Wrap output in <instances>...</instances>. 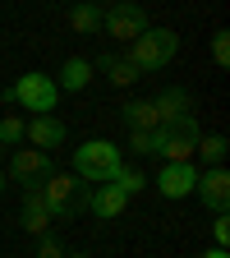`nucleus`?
Returning a JSON list of instances; mask_svg holds the SVG:
<instances>
[{
	"mask_svg": "<svg viewBox=\"0 0 230 258\" xmlns=\"http://www.w3.org/2000/svg\"><path fill=\"white\" fill-rule=\"evenodd\" d=\"M175 51H180V37H175L171 28H147L143 37H134V42L124 46V60L134 64V70H138V79H143V74L166 70V60H171Z\"/></svg>",
	"mask_w": 230,
	"mask_h": 258,
	"instance_id": "nucleus-1",
	"label": "nucleus"
},
{
	"mask_svg": "<svg viewBox=\"0 0 230 258\" xmlns=\"http://www.w3.org/2000/svg\"><path fill=\"white\" fill-rule=\"evenodd\" d=\"M198 139H203V129H198V120H193V111H189V115H180L171 124L152 129V157H161V161H193Z\"/></svg>",
	"mask_w": 230,
	"mask_h": 258,
	"instance_id": "nucleus-2",
	"label": "nucleus"
},
{
	"mask_svg": "<svg viewBox=\"0 0 230 258\" xmlns=\"http://www.w3.org/2000/svg\"><path fill=\"white\" fill-rule=\"evenodd\" d=\"M120 166H124L120 148L106 143V139H88L83 148H74V180L79 184H106Z\"/></svg>",
	"mask_w": 230,
	"mask_h": 258,
	"instance_id": "nucleus-3",
	"label": "nucleus"
},
{
	"mask_svg": "<svg viewBox=\"0 0 230 258\" xmlns=\"http://www.w3.org/2000/svg\"><path fill=\"white\" fill-rule=\"evenodd\" d=\"M37 194H42V203L51 208V217H55V221L83 212V184L74 180V171H51V175L37 184Z\"/></svg>",
	"mask_w": 230,
	"mask_h": 258,
	"instance_id": "nucleus-4",
	"label": "nucleus"
},
{
	"mask_svg": "<svg viewBox=\"0 0 230 258\" xmlns=\"http://www.w3.org/2000/svg\"><path fill=\"white\" fill-rule=\"evenodd\" d=\"M55 97H60V88H55L51 74H23L19 83L5 88V102H19L32 115H51L55 111Z\"/></svg>",
	"mask_w": 230,
	"mask_h": 258,
	"instance_id": "nucleus-5",
	"label": "nucleus"
},
{
	"mask_svg": "<svg viewBox=\"0 0 230 258\" xmlns=\"http://www.w3.org/2000/svg\"><path fill=\"white\" fill-rule=\"evenodd\" d=\"M102 28L111 32L120 46H129L134 37H143V32H147V14H143V5L115 0V5H106V14H102Z\"/></svg>",
	"mask_w": 230,
	"mask_h": 258,
	"instance_id": "nucleus-6",
	"label": "nucleus"
},
{
	"mask_svg": "<svg viewBox=\"0 0 230 258\" xmlns=\"http://www.w3.org/2000/svg\"><path fill=\"white\" fill-rule=\"evenodd\" d=\"M51 171H55V166H51V152H42V148H14L5 180L19 184V189H32V184H42Z\"/></svg>",
	"mask_w": 230,
	"mask_h": 258,
	"instance_id": "nucleus-7",
	"label": "nucleus"
},
{
	"mask_svg": "<svg viewBox=\"0 0 230 258\" xmlns=\"http://www.w3.org/2000/svg\"><path fill=\"white\" fill-rule=\"evenodd\" d=\"M193 184H198V166L193 161H161V175H157V194L161 199H189Z\"/></svg>",
	"mask_w": 230,
	"mask_h": 258,
	"instance_id": "nucleus-8",
	"label": "nucleus"
},
{
	"mask_svg": "<svg viewBox=\"0 0 230 258\" xmlns=\"http://www.w3.org/2000/svg\"><path fill=\"white\" fill-rule=\"evenodd\" d=\"M83 208H88L92 217H102V221H115V217L129 208V199H124L115 184H88V189H83Z\"/></svg>",
	"mask_w": 230,
	"mask_h": 258,
	"instance_id": "nucleus-9",
	"label": "nucleus"
},
{
	"mask_svg": "<svg viewBox=\"0 0 230 258\" xmlns=\"http://www.w3.org/2000/svg\"><path fill=\"white\" fill-rule=\"evenodd\" d=\"M193 194L212 208V212H225V203H230V175H225V166H212V171H198V184H193Z\"/></svg>",
	"mask_w": 230,
	"mask_h": 258,
	"instance_id": "nucleus-10",
	"label": "nucleus"
},
{
	"mask_svg": "<svg viewBox=\"0 0 230 258\" xmlns=\"http://www.w3.org/2000/svg\"><path fill=\"white\" fill-rule=\"evenodd\" d=\"M23 194V217H19V226L28 235H51V226H55V217H51V208L42 203V194H37V184L32 189H19Z\"/></svg>",
	"mask_w": 230,
	"mask_h": 258,
	"instance_id": "nucleus-11",
	"label": "nucleus"
},
{
	"mask_svg": "<svg viewBox=\"0 0 230 258\" xmlns=\"http://www.w3.org/2000/svg\"><path fill=\"white\" fill-rule=\"evenodd\" d=\"M23 139L32 143V148H60L64 143V124L55 120V115H32V120H23Z\"/></svg>",
	"mask_w": 230,
	"mask_h": 258,
	"instance_id": "nucleus-12",
	"label": "nucleus"
},
{
	"mask_svg": "<svg viewBox=\"0 0 230 258\" xmlns=\"http://www.w3.org/2000/svg\"><path fill=\"white\" fill-rule=\"evenodd\" d=\"M88 83H92V60L88 55H69V60L60 64V79H55L60 92H83Z\"/></svg>",
	"mask_w": 230,
	"mask_h": 258,
	"instance_id": "nucleus-13",
	"label": "nucleus"
},
{
	"mask_svg": "<svg viewBox=\"0 0 230 258\" xmlns=\"http://www.w3.org/2000/svg\"><path fill=\"white\" fill-rule=\"evenodd\" d=\"M152 106H157V120H161V124H171V120H180V115L193 111V102H189V92H184V88H166V92H157V97H152Z\"/></svg>",
	"mask_w": 230,
	"mask_h": 258,
	"instance_id": "nucleus-14",
	"label": "nucleus"
},
{
	"mask_svg": "<svg viewBox=\"0 0 230 258\" xmlns=\"http://www.w3.org/2000/svg\"><path fill=\"white\" fill-rule=\"evenodd\" d=\"M92 70H102V74H106V79H111L115 88H129V83L138 79V70H134L129 60H124V51H111V55H102V60L92 64Z\"/></svg>",
	"mask_w": 230,
	"mask_h": 258,
	"instance_id": "nucleus-15",
	"label": "nucleus"
},
{
	"mask_svg": "<svg viewBox=\"0 0 230 258\" xmlns=\"http://www.w3.org/2000/svg\"><path fill=\"white\" fill-rule=\"evenodd\" d=\"M124 129H157L161 120H157V106H152V97H134V102L124 106Z\"/></svg>",
	"mask_w": 230,
	"mask_h": 258,
	"instance_id": "nucleus-16",
	"label": "nucleus"
},
{
	"mask_svg": "<svg viewBox=\"0 0 230 258\" xmlns=\"http://www.w3.org/2000/svg\"><path fill=\"white\" fill-rule=\"evenodd\" d=\"M69 28L79 32V37H92V32L102 28V10H97L92 0H79V5L69 10Z\"/></svg>",
	"mask_w": 230,
	"mask_h": 258,
	"instance_id": "nucleus-17",
	"label": "nucleus"
},
{
	"mask_svg": "<svg viewBox=\"0 0 230 258\" xmlns=\"http://www.w3.org/2000/svg\"><path fill=\"white\" fill-rule=\"evenodd\" d=\"M106 184H115L124 199H134V194H143V189H147V175H143V171H134V166H120Z\"/></svg>",
	"mask_w": 230,
	"mask_h": 258,
	"instance_id": "nucleus-18",
	"label": "nucleus"
},
{
	"mask_svg": "<svg viewBox=\"0 0 230 258\" xmlns=\"http://www.w3.org/2000/svg\"><path fill=\"white\" fill-rule=\"evenodd\" d=\"M193 152H198L203 161H212V166H221L225 152H230V143H225V134H207V139H198V148H193Z\"/></svg>",
	"mask_w": 230,
	"mask_h": 258,
	"instance_id": "nucleus-19",
	"label": "nucleus"
},
{
	"mask_svg": "<svg viewBox=\"0 0 230 258\" xmlns=\"http://www.w3.org/2000/svg\"><path fill=\"white\" fill-rule=\"evenodd\" d=\"M19 143H23V120L19 115H0V148L14 152Z\"/></svg>",
	"mask_w": 230,
	"mask_h": 258,
	"instance_id": "nucleus-20",
	"label": "nucleus"
},
{
	"mask_svg": "<svg viewBox=\"0 0 230 258\" xmlns=\"http://www.w3.org/2000/svg\"><path fill=\"white\" fill-rule=\"evenodd\" d=\"M129 152L134 157H152V129H129Z\"/></svg>",
	"mask_w": 230,
	"mask_h": 258,
	"instance_id": "nucleus-21",
	"label": "nucleus"
},
{
	"mask_svg": "<svg viewBox=\"0 0 230 258\" xmlns=\"http://www.w3.org/2000/svg\"><path fill=\"white\" fill-rule=\"evenodd\" d=\"M212 60L221 64V70L230 64V32H216V37H212Z\"/></svg>",
	"mask_w": 230,
	"mask_h": 258,
	"instance_id": "nucleus-22",
	"label": "nucleus"
},
{
	"mask_svg": "<svg viewBox=\"0 0 230 258\" xmlns=\"http://www.w3.org/2000/svg\"><path fill=\"white\" fill-rule=\"evenodd\" d=\"M212 235H216V249H225V244H230V217H225V212H216V221H212Z\"/></svg>",
	"mask_w": 230,
	"mask_h": 258,
	"instance_id": "nucleus-23",
	"label": "nucleus"
},
{
	"mask_svg": "<svg viewBox=\"0 0 230 258\" xmlns=\"http://www.w3.org/2000/svg\"><path fill=\"white\" fill-rule=\"evenodd\" d=\"M37 240H42L37 258H64V249H60V240H55V235H37Z\"/></svg>",
	"mask_w": 230,
	"mask_h": 258,
	"instance_id": "nucleus-24",
	"label": "nucleus"
},
{
	"mask_svg": "<svg viewBox=\"0 0 230 258\" xmlns=\"http://www.w3.org/2000/svg\"><path fill=\"white\" fill-rule=\"evenodd\" d=\"M207 258H230V253H225V249H212V253H207Z\"/></svg>",
	"mask_w": 230,
	"mask_h": 258,
	"instance_id": "nucleus-25",
	"label": "nucleus"
},
{
	"mask_svg": "<svg viewBox=\"0 0 230 258\" xmlns=\"http://www.w3.org/2000/svg\"><path fill=\"white\" fill-rule=\"evenodd\" d=\"M5 184H10V180H5V171H0V194H5Z\"/></svg>",
	"mask_w": 230,
	"mask_h": 258,
	"instance_id": "nucleus-26",
	"label": "nucleus"
},
{
	"mask_svg": "<svg viewBox=\"0 0 230 258\" xmlns=\"http://www.w3.org/2000/svg\"><path fill=\"white\" fill-rule=\"evenodd\" d=\"M92 5H115V0H92Z\"/></svg>",
	"mask_w": 230,
	"mask_h": 258,
	"instance_id": "nucleus-27",
	"label": "nucleus"
},
{
	"mask_svg": "<svg viewBox=\"0 0 230 258\" xmlns=\"http://www.w3.org/2000/svg\"><path fill=\"white\" fill-rule=\"evenodd\" d=\"M64 258H88V253H64Z\"/></svg>",
	"mask_w": 230,
	"mask_h": 258,
	"instance_id": "nucleus-28",
	"label": "nucleus"
}]
</instances>
